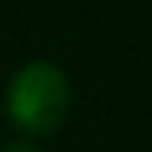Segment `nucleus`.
I'll list each match as a JSON object with an SVG mask.
<instances>
[{
	"mask_svg": "<svg viewBox=\"0 0 152 152\" xmlns=\"http://www.w3.org/2000/svg\"><path fill=\"white\" fill-rule=\"evenodd\" d=\"M71 107V84L58 65L26 61L7 84V117L26 136H49L61 126Z\"/></svg>",
	"mask_w": 152,
	"mask_h": 152,
	"instance_id": "nucleus-1",
	"label": "nucleus"
},
{
	"mask_svg": "<svg viewBox=\"0 0 152 152\" xmlns=\"http://www.w3.org/2000/svg\"><path fill=\"white\" fill-rule=\"evenodd\" d=\"M3 152H42L36 142H29V139H16V142H10Z\"/></svg>",
	"mask_w": 152,
	"mask_h": 152,
	"instance_id": "nucleus-2",
	"label": "nucleus"
}]
</instances>
